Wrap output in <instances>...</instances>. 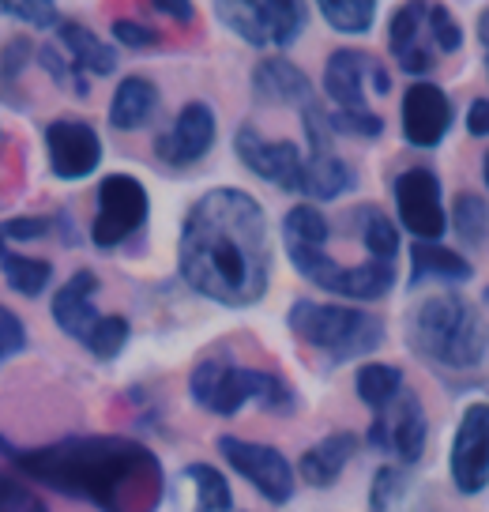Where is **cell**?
Instances as JSON below:
<instances>
[{
    "label": "cell",
    "instance_id": "obj_1",
    "mask_svg": "<svg viewBox=\"0 0 489 512\" xmlns=\"http://www.w3.org/2000/svg\"><path fill=\"white\" fill-rule=\"evenodd\" d=\"M181 283L219 309H253L275 279V241L264 204L249 189L219 185L192 200L177 234Z\"/></svg>",
    "mask_w": 489,
    "mask_h": 512
},
{
    "label": "cell",
    "instance_id": "obj_2",
    "mask_svg": "<svg viewBox=\"0 0 489 512\" xmlns=\"http://www.w3.org/2000/svg\"><path fill=\"white\" fill-rule=\"evenodd\" d=\"M0 456L19 479L95 512H158L166 501L158 452L128 433H68L46 445H16L0 433Z\"/></svg>",
    "mask_w": 489,
    "mask_h": 512
},
{
    "label": "cell",
    "instance_id": "obj_3",
    "mask_svg": "<svg viewBox=\"0 0 489 512\" xmlns=\"http://www.w3.org/2000/svg\"><path fill=\"white\" fill-rule=\"evenodd\" d=\"M403 339L414 358L441 373H471L486 362L489 328L482 309L459 290H437L407 313Z\"/></svg>",
    "mask_w": 489,
    "mask_h": 512
},
{
    "label": "cell",
    "instance_id": "obj_4",
    "mask_svg": "<svg viewBox=\"0 0 489 512\" xmlns=\"http://www.w3.org/2000/svg\"><path fill=\"white\" fill-rule=\"evenodd\" d=\"M189 400L215 418H237L245 407H260L264 415H298L301 396L283 373L260 366H241L230 354H207L189 373Z\"/></svg>",
    "mask_w": 489,
    "mask_h": 512
},
{
    "label": "cell",
    "instance_id": "obj_5",
    "mask_svg": "<svg viewBox=\"0 0 489 512\" xmlns=\"http://www.w3.org/2000/svg\"><path fill=\"white\" fill-rule=\"evenodd\" d=\"M286 328L305 347L324 354L332 366L365 362L388 339V328L377 313H369L362 305L316 302V298H294L286 309Z\"/></svg>",
    "mask_w": 489,
    "mask_h": 512
},
{
    "label": "cell",
    "instance_id": "obj_6",
    "mask_svg": "<svg viewBox=\"0 0 489 512\" xmlns=\"http://www.w3.org/2000/svg\"><path fill=\"white\" fill-rule=\"evenodd\" d=\"M211 16L245 46L264 49L268 57V49L283 53L294 42H301V34L309 27V4L301 0H215Z\"/></svg>",
    "mask_w": 489,
    "mask_h": 512
},
{
    "label": "cell",
    "instance_id": "obj_7",
    "mask_svg": "<svg viewBox=\"0 0 489 512\" xmlns=\"http://www.w3.org/2000/svg\"><path fill=\"white\" fill-rule=\"evenodd\" d=\"M290 256V268L313 283L316 290H328L332 298L347 305H369L388 298L399 283L395 264L384 260H362V264H339L328 249H294Z\"/></svg>",
    "mask_w": 489,
    "mask_h": 512
},
{
    "label": "cell",
    "instance_id": "obj_8",
    "mask_svg": "<svg viewBox=\"0 0 489 512\" xmlns=\"http://www.w3.org/2000/svg\"><path fill=\"white\" fill-rule=\"evenodd\" d=\"M151 223V192L136 174H106L95 189V215L87 226V238L98 253H113L128 241L143 234Z\"/></svg>",
    "mask_w": 489,
    "mask_h": 512
},
{
    "label": "cell",
    "instance_id": "obj_9",
    "mask_svg": "<svg viewBox=\"0 0 489 512\" xmlns=\"http://www.w3.org/2000/svg\"><path fill=\"white\" fill-rule=\"evenodd\" d=\"M222 464L234 471L241 482H249L256 494L264 497L268 505L283 509L298 494V471L290 464L283 448L268 445V441H249V437H234V433H222L219 441Z\"/></svg>",
    "mask_w": 489,
    "mask_h": 512
},
{
    "label": "cell",
    "instance_id": "obj_10",
    "mask_svg": "<svg viewBox=\"0 0 489 512\" xmlns=\"http://www.w3.org/2000/svg\"><path fill=\"white\" fill-rule=\"evenodd\" d=\"M399 234L414 241H444L448 234V200L444 181L433 166H407L388 181Z\"/></svg>",
    "mask_w": 489,
    "mask_h": 512
},
{
    "label": "cell",
    "instance_id": "obj_11",
    "mask_svg": "<svg viewBox=\"0 0 489 512\" xmlns=\"http://www.w3.org/2000/svg\"><path fill=\"white\" fill-rule=\"evenodd\" d=\"M320 91L343 113H369V95L388 98L392 95V72L388 64L377 61L365 49H332L324 57V72H320Z\"/></svg>",
    "mask_w": 489,
    "mask_h": 512
},
{
    "label": "cell",
    "instance_id": "obj_12",
    "mask_svg": "<svg viewBox=\"0 0 489 512\" xmlns=\"http://www.w3.org/2000/svg\"><path fill=\"white\" fill-rule=\"evenodd\" d=\"M362 445L392 456V464L407 467V471L414 464H422L429 448V418L422 396L407 388L392 407H384L380 415H369V430L362 433Z\"/></svg>",
    "mask_w": 489,
    "mask_h": 512
},
{
    "label": "cell",
    "instance_id": "obj_13",
    "mask_svg": "<svg viewBox=\"0 0 489 512\" xmlns=\"http://www.w3.org/2000/svg\"><path fill=\"white\" fill-rule=\"evenodd\" d=\"M42 147H46V166L53 181L79 185L87 177H95L106 159V144L98 136V128L83 117H53L42 128Z\"/></svg>",
    "mask_w": 489,
    "mask_h": 512
},
{
    "label": "cell",
    "instance_id": "obj_14",
    "mask_svg": "<svg viewBox=\"0 0 489 512\" xmlns=\"http://www.w3.org/2000/svg\"><path fill=\"white\" fill-rule=\"evenodd\" d=\"M234 159L271 189L301 192V174H305V147L298 140H279V136H264L256 125L234 128Z\"/></svg>",
    "mask_w": 489,
    "mask_h": 512
},
{
    "label": "cell",
    "instance_id": "obj_15",
    "mask_svg": "<svg viewBox=\"0 0 489 512\" xmlns=\"http://www.w3.org/2000/svg\"><path fill=\"white\" fill-rule=\"evenodd\" d=\"M219 144V113L204 98H192L174 113V121L155 136V159L166 170H192Z\"/></svg>",
    "mask_w": 489,
    "mask_h": 512
},
{
    "label": "cell",
    "instance_id": "obj_16",
    "mask_svg": "<svg viewBox=\"0 0 489 512\" xmlns=\"http://www.w3.org/2000/svg\"><path fill=\"white\" fill-rule=\"evenodd\" d=\"M448 482L459 497L489 490V403H467L448 441Z\"/></svg>",
    "mask_w": 489,
    "mask_h": 512
},
{
    "label": "cell",
    "instance_id": "obj_17",
    "mask_svg": "<svg viewBox=\"0 0 489 512\" xmlns=\"http://www.w3.org/2000/svg\"><path fill=\"white\" fill-rule=\"evenodd\" d=\"M456 128V102L433 80H414L399 98V136L414 151H437Z\"/></svg>",
    "mask_w": 489,
    "mask_h": 512
},
{
    "label": "cell",
    "instance_id": "obj_18",
    "mask_svg": "<svg viewBox=\"0 0 489 512\" xmlns=\"http://www.w3.org/2000/svg\"><path fill=\"white\" fill-rule=\"evenodd\" d=\"M388 53H392L395 68L414 80H429V72L437 68L441 53L433 49V38L426 31V4L422 0H407L399 4L388 19Z\"/></svg>",
    "mask_w": 489,
    "mask_h": 512
},
{
    "label": "cell",
    "instance_id": "obj_19",
    "mask_svg": "<svg viewBox=\"0 0 489 512\" xmlns=\"http://www.w3.org/2000/svg\"><path fill=\"white\" fill-rule=\"evenodd\" d=\"M98 287H102V279H98L95 268H76L61 287L49 294V320H53V328L61 336L76 339V343L87 339V332L102 317L95 305Z\"/></svg>",
    "mask_w": 489,
    "mask_h": 512
},
{
    "label": "cell",
    "instance_id": "obj_20",
    "mask_svg": "<svg viewBox=\"0 0 489 512\" xmlns=\"http://www.w3.org/2000/svg\"><path fill=\"white\" fill-rule=\"evenodd\" d=\"M253 98L260 106H286V110H305L316 102V87L305 76V68L294 64L283 53H268L253 64Z\"/></svg>",
    "mask_w": 489,
    "mask_h": 512
},
{
    "label": "cell",
    "instance_id": "obj_21",
    "mask_svg": "<svg viewBox=\"0 0 489 512\" xmlns=\"http://www.w3.org/2000/svg\"><path fill=\"white\" fill-rule=\"evenodd\" d=\"M53 38H57L53 46L61 49L64 57L76 64L87 80H110L113 72L121 68V49L113 46L110 38H102V34H98L91 23H83V19L64 16L61 27L53 31Z\"/></svg>",
    "mask_w": 489,
    "mask_h": 512
},
{
    "label": "cell",
    "instance_id": "obj_22",
    "mask_svg": "<svg viewBox=\"0 0 489 512\" xmlns=\"http://www.w3.org/2000/svg\"><path fill=\"white\" fill-rule=\"evenodd\" d=\"M362 452V433L354 430H339V433H328V437H320L313 445L305 448L298 456V482L305 486H313V490H332L339 486V479L347 475L350 460Z\"/></svg>",
    "mask_w": 489,
    "mask_h": 512
},
{
    "label": "cell",
    "instance_id": "obj_23",
    "mask_svg": "<svg viewBox=\"0 0 489 512\" xmlns=\"http://www.w3.org/2000/svg\"><path fill=\"white\" fill-rule=\"evenodd\" d=\"M411 272H407V290H426V287H444L459 290L463 283L474 279V264L463 253L448 249L441 241H411Z\"/></svg>",
    "mask_w": 489,
    "mask_h": 512
},
{
    "label": "cell",
    "instance_id": "obj_24",
    "mask_svg": "<svg viewBox=\"0 0 489 512\" xmlns=\"http://www.w3.org/2000/svg\"><path fill=\"white\" fill-rule=\"evenodd\" d=\"M358 189V170L339 151H305L298 204H332Z\"/></svg>",
    "mask_w": 489,
    "mask_h": 512
},
{
    "label": "cell",
    "instance_id": "obj_25",
    "mask_svg": "<svg viewBox=\"0 0 489 512\" xmlns=\"http://www.w3.org/2000/svg\"><path fill=\"white\" fill-rule=\"evenodd\" d=\"M158 106H162V91L151 76H125L117 80L110 95V106H106V121H110L113 132H140L155 121Z\"/></svg>",
    "mask_w": 489,
    "mask_h": 512
},
{
    "label": "cell",
    "instance_id": "obj_26",
    "mask_svg": "<svg viewBox=\"0 0 489 512\" xmlns=\"http://www.w3.org/2000/svg\"><path fill=\"white\" fill-rule=\"evenodd\" d=\"M354 230H358V241L365 249V260H384V264H395L399 253H403V234L395 219L377 204H354L347 215Z\"/></svg>",
    "mask_w": 489,
    "mask_h": 512
},
{
    "label": "cell",
    "instance_id": "obj_27",
    "mask_svg": "<svg viewBox=\"0 0 489 512\" xmlns=\"http://www.w3.org/2000/svg\"><path fill=\"white\" fill-rule=\"evenodd\" d=\"M407 392V373L395 362H362L354 373V396L369 407V415H380Z\"/></svg>",
    "mask_w": 489,
    "mask_h": 512
},
{
    "label": "cell",
    "instance_id": "obj_28",
    "mask_svg": "<svg viewBox=\"0 0 489 512\" xmlns=\"http://www.w3.org/2000/svg\"><path fill=\"white\" fill-rule=\"evenodd\" d=\"M0 275H4V287L19 294V298H42L49 287H53V264H49L46 256H27V253H16V249H8V253L0 256Z\"/></svg>",
    "mask_w": 489,
    "mask_h": 512
},
{
    "label": "cell",
    "instance_id": "obj_29",
    "mask_svg": "<svg viewBox=\"0 0 489 512\" xmlns=\"http://www.w3.org/2000/svg\"><path fill=\"white\" fill-rule=\"evenodd\" d=\"M279 234H283L286 253H294V249H328V241H332V219L316 208V204H294V208H286Z\"/></svg>",
    "mask_w": 489,
    "mask_h": 512
},
{
    "label": "cell",
    "instance_id": "obj_30",
    "mask_svg": "<svg viewBox=\"0 0 489 512\" xmlns=\"http://www.w3.org/2000/svg\"><path fill=\"white\" fill-rule=\"evenodd\" d=\"M181 479L192 486V512H234V490L219 467L192 460L181 467Z\"/></svg>",
    "mask_w": 489,
    "mask_h": 512
},
{
    "label": "cell",
    "instance_id": "obj_31",
    "mask_svg": "<svg viewBox=\"0 0 489 512\" xmlns=\"http://www.w3.org/2000/svg\"><path fill=\"white\" fill-rule=\"evenodd\" d=\"M316 16L328 23V31L347 34V38H365L377 27L380 8L373 0H320Z\"/></svg>",
    "mask_w": 489,
    "mask_h": 512
},
{
    "label": "cell",
    "instance_id": "obj_32",
    "mask_svg": "<svg viewBox=\"0 0 489 512\" xmlns=\"http://www.w3.org/2000/svg\"><path fill=\"white\" fill-rule=\"evenodd\" d=\"M448 226L463 245H486L489 241V196L482 192H459L448 211Z\"/></svg>",
    "mask_w": 489,
    "mask_h": 512
},
{
    "label": "cell",
    "instance_id": "obj_33",
    "mask_svg": "<svg viewBox=\"0 0 489 512\" xmlns=\"http://www.w3.org/2000/svg\"><path fill=\"white\" fill-rule=\"evenodd\" d=\"M128 343H132V320L125 313H102L79 347L91 354L95 362H117L128 351Z\"/></svg>",
    "mask_w": 489,
    "mask_h": 512
},
{
    "label": "cell",
    "instance_id": "obj_34",
    "mask_svg": "<svg viewBox=\"0 0 489 512\" xmlns=\"http://www.w3.org/2000/svg\"><path fill=\"white\" fill-rule=\"evenodd\" d=\"M34 64L46 72L49 80L61 87L64 95H72V98H87L91 95V80L79 72L76 64L64 57L61 49L53 46V42H42V46L34 49Z\"/></svg>",
    "mask_w": 489,
    "mask_h": 512
},
{
    "label": "cell",
    "instance_id": "obj_35",
    "mask_svg": "<svg viewBox=\"0 0 489 512\" xmlns=\"http://www.w3.org/2000/svg\"><path fill=\"white\" fill-rule=\"evenodd\" d=\"M34 42L31 38H12L8 46L0 49V102L8 106H23V95H19V76L27 72V64L34 61Z\"/></svg>",
    "mask_w": 489,
    "mask_h": 512
},
{
    "label": "cell",
    "instance_id": "obj_36",
    "mask_svg": "<svg viewBox=\"0 0 489 512\" xmlns=\"http://www.w3.org/2000/svg\"><path fill=\"white\" fill-rule=\"evenodd\" d=\"M407 479L411 471L399 464L377 467V475L369 482V512H399L403 494H407Z\"/></svg>",
    "mask_w": 489,
    "mask_h": 512
},
{
    "label": "cell",
    "instance_id": "obj_37",
    "mask_svg": "<svg viewBox=\"0 0 489 512\" xmlns=\"http://www.w3.org/2000/svg\"><path fill=\"white\" fill-rule=\"evenodd\" d=\"M324 121H328L335 140H365V144L380 140V136H384V128H388L377 110L343 113V110H328V106H324Z\"/></svg>",
    "mask_w": 489,
    "mask_h": 512
},
{
    "label": "cell",
    "instance_id": "obj_38",
    "mask_svg": "<svg viewBox=\"0 0 489 512\" xmlns=\"http://www.w3.org/2000/svg\"><path fill=\"white\" fill-rule=\"evenodd\" d=\"M0 19L23 23L31 31H57L64 16L53 0H0Z\"/></svg>",
    "mask_w": 489,
    "mask_h": 512
},
{
    "label": "cell",
    "instance_id": "obj_39",
    "mask_svg": "<svg viewBox=\"0 0 489 512\" xmlns=\"http://www.w3.org/2000/svg\"><path fill=\"white\" fill-rule=\"evenodd\" d=\"M426 31L433 38V49L441 53V57H456L463 42H467V34L459 27V19L452 8H444V4H426Z\"/></svg>",
    "mask_w": 489,
    "mask_h": 512
},
{
    "label": "cell",
    "instance_id": "obj_40",
    "mask_svg": "<svg viewBox=\"0 0 489 512\" xmlns=\"http://www.w3.org/2000/svg\"><path fill=\"white\" fill-rule=\"evenodd\" d=\"M110 38L117 49H132V53H158L162 42H166V38L158 34V27L143 23V19H132V16L110 19Z\"/></svg>",
    "mask_w": 489,
    "mask_h": 512
},
{
    "label": "cell",
    "instance_id": "obj_41",
    "mask_svg": "<svg viewBox=\"0 0 489 512\" xmlns=\"http://www.w3.org/2000/svg\"><path fill=\"white\" fill-rule=\"evenodd\" d=\"M0 234H4L8 245L53 238V234H57V211H49V215H12V219H0Z\"/></svg>",
    "mask_w": 489,
    "mask_h": 512
},
{
    "label": "cell",
    "instance_id": "obj_42",
    "mask_svg": "<svg viewBox=\"0 0 489 512\" xmlns=\"http://www.w3.org/2000/svg\"><path fill=\"white\" fill-rule=\"evenodd\" d=\"M0 512H49V505L16 471H0Z\"/></svg>",
    "mask_w": 489,
    "mask_h": 512
},
{
    "label": "cell",
    "instance_id": "obj_43",
    "mask_svg": "<svg viewBox=\"0 0 489 512\" xmlns=\"http://www.w3.org/2000/svg\"><path fill=\"white\" fill-rule=\"evenodd\" d=\"M31 347V332H27V320L19 317L12 305L0 302V366L12 362L19 354Z\"/></svg>",
    "mask_w": 489,
    "mask_h": 512
},
{
    "label": "cell",
    "instance_id": "obj_44",
    "mask_svg": "<svg viewBox=\"0 0 489 512\" xmlns=\"http://www.w3.org/2000/svg\"><path fill=\"white\" fill-rule=\"evenodd\" d=\"M463 125H467V136H471V140H489V98H482V95L471 98Z\"/></svg>",
    "mask_w": 489,
    "mask_h": 512
},
{
    "label": "cell",
    "instance_id": "obj_45",
    "mask_svg": "<svg viewBox=\"0 0 489 512\" xmlns=\"http://www.w3.org/2000/svg\"><path fill=\"white\" fill-rule=\"evenodd\" d=\"M151 12H155V16H166L170 23H177V27H189L192 19H196V4H192V0H155Z\"/></svg>",
    "mask_w": 489,
    "mask_h": 512
},
{
    "label": "cell",
    "instance_id": "obj_46",
    "mask_svg": "<svg viewBox=\"0 0 489 512\" xmlns=\"http://www.w3.org/2000/svg\"><path fill=\"white\" fill-rule=\"evenodd\" d=\"M478 42H482V64H486V76H489V8L478 12Z\"/></svg>",
    "mask_w": 489,
    "mask_h": 512
},
{
    "label": "cell",
    "instance_id": "obj_47",
    "mask_svg": "<svg viewBox=\"0 0 489 512\" xmlns=\"http://www.w3.org/2000/svg\"><path fill=\"white\" fill-rule=\"evenodd\" d=\"M482 185H486V196H489V147L486 155H482Z\"/></svg>",
    "mask_w": 489,
    "mask_h": 512
},
{
    "label": "cell",
    "instance_id": "obj_48",
    "mask_svg": "<svg viewBox=\"0 0 489 512\" xmlns=\"http://www.w3.org/2000/svg\"><path fill=\"white\" fill-rule=\"evenodd\" d=\"M482 317H486V328H489V290L482 294Z\"/></svg>",
    "mask_w": 489,
    "mask_h": 512
},
{
    "label": "cell",
    "instance_id": "obj_49",
    "mask_svg": "<svg viewBox=\"0 0 489 512\" xmlns=\"http://www.w3.org/2000/svg\"><path fill=\"white\" fill-rule=\"evenodd\" d=\"M8 249H12V245H8V241H4V234H0V256L8 253Z\"/></svg>",
    "mask_w": 489,
    "mask_h": 512
},
{
    "label": "cell",
    "instance_id": "obj_50",
    "mask_svg": "<svg viewBox=\"0 0 489 512\" xmlns=\"http://www.w3.org/2000/svg\"><path fill=\"white\" fill-rule=\"evenodd\" d=\"M0 140H4V128H0Z\"/></svg>",
    "mask_w": 489,
    "mask_h": 512
}]
</instances>
